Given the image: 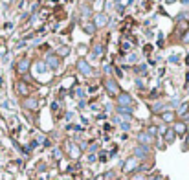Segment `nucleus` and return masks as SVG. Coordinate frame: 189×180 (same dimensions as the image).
<instances>
[{
  "instance_id": "a19ab883",
  "label": "nucleus",
  "mask_w": 189,
  "mask_h": 180,
  "mask_svg": "<svg viewBox=\"0 0 189 180\" xmlns=\"http://www.w3.org/2000/svg\"><path fill=\"white\" fill-rule=\"evenodd\" d=\"M88 2H94V0H83V4H88Z\"/></svg>"
},
{
  "instance_id": "20e7f679",
  "label": "nucleus",
  "mask_w": 189,
  "mask_h": 180,
  "mask_svg": "<svg viewBox=\"0 0 189 180\" xmlns=\"http://www.w3.org/2000/svg\"><path fill=\"white\" fill-rule=\"evenodd\" d=\"M116 103H118V107H132L134 99L129 92H119L116 96Z\"/></svg>"
},
{
  "instance_id": "b1692460",
  "label": "nucleus",
  "mask_w": 189,
  "mask_h": 180,
  "mask_svg": "<svg viewBox=\"0 0 189 180\" xmlns=\"http://www.w3.org/2000/svg\"><path fill=\"white\" fill-rule=\"evenodd\" d=\"M185 110H189V103H182L180 107H178L176 114H178V116H184V114H185Z\"/></svg>"
},
{
  "instance_id": "0eeeda50",
  "label": "nucleus",
  "mask_w": 189,
  "mask_h": 180,
  "mask_svg": "<svg viewBox=\"0 0 189 180\" xmlns=\"http://www.w3.org/2000/svg\"><path fill=\"white\" fill-rule=\"evenodd\" d=\"M46 66L50 68V70H57L59 68V65H61V61H59V57L55 55V54H48V57H46Z\"/></svg>"
},
{
  "instance_id": "a878e982",
  "label": "nucleus",
  "mask_w": 189,
  "mask_h": 180,
  "mask_svg": "<svg viewBox=\"0 0 189 180\" xmlns=\"http://www.w3.org/2000/svg\"><path fill=\"white\" fill-rule=\"evenodd\" d=\"M35 70H37L39 73H44V72L48 70V68H46V62H40V61H39L37 65H35Z\"/></svg>"
},
{
  "instance_id": "412c9836",
  "label": "nucleus",
  "mask_w": 189,
  "mask_h": 180,
  "mask_svg": "<svg viewBox=\"0 0 189 180\" xmlns=\"http://www.w3.org/2000/svg\"><path fill=\"white\" fill-rule=\"evenodd\" d=\"M57 57H66V55H70V48L68 46H61V48H57V54H55Z\"/></svg>"
},
{
  "instance_id": "c9c22d12",
  "label": "nucleus",
  "mask_w": 189,
  "mask_h": 180,
  "mask_svg": "<svg viewBox=\"0 0 189 180\" xmlns=\"http://www.w3.org/2000/svg\"><path fill=\"white\" fill-rule=\"evenodd\" d=\"M114 72H116V76H118V77H123V70H119V68L114 66Z\"/></svg>"
},
{
  "instance_id": "423d86ee",
  "label": "nucleus",
  "mask_w": 189,
  "mask_h": 180,
  "mask_svg": "<svg viewBox=\"0 0 189 180\" xmlns=\"http://www.w3.org/2000/svg\"><path fill=\"white\" fill-rule=\"evenodd\" d=\"M29 66H31V61H29L28 57L20 59L18 65H17V73H18V76H26V73L29 72Z\"/></svg>"
},
{
  "instance_id": "a211bd4d",
  "label": "nucleus",
  "mask_w": 189,
  "mask_h": 180,
  "mask_svg": "<svg viewBox=\"0 0 189 180\" xmlns=\"http://www.w3.org/2000/svg\"><path fill=\"white\" fill-rule=\"evenodd\" d=\"M15 88H17V92H18V96H28V87H26L24 81H17Z\"/></svg>"
},
{
  "instance_id": "bb28decb",
  "label": "nucleus",
  "mask_w": 189,
  "mask_h": 180,
  "mask_svg": "<svg viewBox=\"0 0 189 180\" xmlns=\"http://www.w3.org/2000/svg\"><path fill=\"white\" fill-rule=\"evenodd\" d=\"M187 18H189V11H185V9L176 15V20H178V22H180V20H187Z\"/></svg>"
},
{
  "instance_id": "6ab92c4d",
  "label": "nucleus",
  "mask_w": 189,
  "mask_h": 180,
  "mask_svg": "<svg viewBox=\"0 0 189 180\" xmlns=\"http://www.w3.org/2000/svg\"><path fill=\"white\" fill-rule=\"evenodd\" d=\"M116 112L118 114H123L125 120H129L132 116V107H116Z\"/></svg>"
},
{
  "instance_id": "6e6552de",
  "label": "nucleus",
  "mask_w": 189,
  "mask_h": 180,
  "mask_svg": "<svg viewBox=\"0 0 189 180\" xmlns=\"http://www.w3.org/2000/svg\"><path fill=\"white\" fill-rule=\"evenodd\" d=\"M138 167H140L138 165V160L132 156V158H129V160L123 164V171L125 173H132V171H138Z\"/></svg>"
},
{
  "instance_id": "79ce46f5",
  "label": "nucleus",
  "mask_w": 189,
  "mask_h": 180,
  "mask_svg": "<svg viewBox=\"0 0 189 180\" xmlns=\"http://www.w3.org/2000/svg\"><path fill=\"white\" fill-rule=\"evenodd\" d=\"M173 2H176V0H167V4H173Z\"/></svg>"
},
{
  "instance_id": "4be33fe9",
  "label": "nucleus",
  "mask_w": 189,
  "mask_h": 180,
  "mask_svg": "<svg viewBox=\"0 0 189 180\" xmlns=\"http://www.w3.org/2000/svg\"><path fill=\"white\" fill-rule=\"evenodd\" d=\"M134 72L138 73V76H145V73L149 72V66H147V65H140V66H136V68H134Z\"/></svg>"
},
{
  "instance_id": "393cba45",
  "label": "nucleus",
  "mask_w": 189,
  "mask_h": 180,
  "mask_svg": "<svg viewBox=\"0 0 189 180\" xmlns=\"http://www.w3.org/2000/svg\"><path fill=\"white\" fill-rule=\"evenodd\" d=\"M138 59H140L138 51H132V54H129V55H127V62H130V65H132V62H136Z\"/></svg>"
},
{
  "instance_id": "72a5a7b5",
  "label": "nucleus",
  "mask_w": 189,
  "mask_h": 180,
  "mask_svg": "<svg viewBox=\"0 0 189 180\" xmlns=\"http://www.w3.org/2000/svg\"><path fill=\"white\" fill-rule=\"evenodd\" d=\"M143 81H141V77H138V79H136V87H138V88H143Z\"/></svg>"
},
{
  "instance_id": "9d476101",
  "label": "nucleus",
  "mask_w": 189,
  "mask_h": 180,
  "mask_svg": "<svg viewBox=\"0 0 189 180\" xmlns=\"http://www.w3.org/2000/svg\"><path fill=\"white\" fill-rule=\"evenodd\" d=\"M160 118H162V121L163 123H174V118H176V112L174 110H163L162 114H160Z\"/></svg>"
},
{
  "instance_id": "2eb2a0df",
  "label": "nucleus",
  "mask_w": 189,
  "mask_h": 180,
  "mask_svg": "<svg viewBox=\"0 0 189 180\" xmlns=\"http://www.w3.org/2000/svg\"><path fill=\"white\" fill-rule=\"evenodd\" d=\"M81 28H83V31H85V33H88V35H94L96 33V26H94V22H90V20H85V22L81 24Z\"/></svg>"
},
{
  "instance_id": "f704fd0d",
  "label": "nucleus",
  "mask_w": 189,
  "mask_h": 180,
  "mask_svg": "<svg viewBox=\"0 0 189 180\" xmlns=\"http://www.w3.org/2000/svg\"><path fill=\"white\" fill-rule=\"evenodd\" d=\"M112 121H114V123H119V125L123 123V120L119 118V116H114V118H112Z\"/></svg>"
},
{
  "instance_id": "ea45409f",
  "label": "nucleus",
  "mask_w": 189,
  "mask_h": 180,
  "mask_svg": "<svg viewBox=\"0 0 189 180\" xmlns=\"http://www.w3.org/2000/svg\"><path fill=\"white\" fill-rule=\"evenodd\" d=\"M180 4L182 6H189V0H180Z\"/></svg>"
},
{
  "instance_id": "58836bf2",
  "label": "nucleus",
  "mask_w": 189,
  "mask_h": 180,
  "mask_svg": "<svg viewBox=\"0 0 189 180\" xmlns=\"http://www.w3.org/2000/svg\"><path fill=\"white\" fill-rule=\"evenodd\" d=\"M132 180H145V176H140V175H136V176H132Z\"/></svg>"
},
{
  "instance_id": "cd10ccee",
  "label": "nucleus",
  "mask_w": 189,
  "mask_h": 180,
  "mask_svg": "<svg viewBox=\"0 0 189 180\" xmlns=\"http://www.w3.org/2000/svg\"><path fill=\"white\" fill-rule=\"evenodd\" d=\"M160 131H158V127H154V125H151L149 127V131H147V134H151V136H156Z\"/></svg>"
},
{
  "instance_id": "1a4fd4ad",
  "label": "nucleus",
  "mask_w": 189,
  "mask_h": 180,
  "mask_svg": "<svg viewBox=\"0 0 189 180\" xmlns=\"http://www.w3.org/2000/svg\"><path fill=\"white\" fill-rule=\"evenodd\" d=\"M22 107H24L26 110H35V109L39 107V99H37V98H24Z\"/></svg>"
},
{
  "instance_id": "ddd939ff",
  "label": "nucleus",
  "mask_w": 189,
  "mask_h": 180,
  "mask_svg": "<svg viewBox=\"0 0 189 180\" xmlns=\"http://www.w3.org/2000/svg\"><path fill=\"white\" fill-rule=\"evenodd\" d=\"M174 138H176V132L173 131V127H169V129H165V132H163V140H165V145H171V143L174 142Z\"/></svg>"
},
{
  "instance_id": "f8f14e48",
  "label": "nucleus",
  "mask_w": 189,
  "mask_h": 180,
  "mask_svg": "<svg viewBox=\"0 0 189 180\" xmlns=\"http://www.w3.org/2000/svg\"><path fill=\"white\" fill-rule=\"evenodd\" d=\"M151 110H152L154 114H162L163 110H167V103H165V101H154V103L151 105Z\"/></svg>"
},
{
  "instance_id": "9b49d317",
  "label": "nucleus",
  "mask_w": 189,
  "mask_h": 180,
  "mask_svg": "<svg viewBox=\"0 0 189 180\" xmlns=\"http://www.w3.org/2000/svg\"><path fill=\"white\" fill-rule=\"evenodd\" d=\"M152 136L151 134H147V132H140L138 134V145H149L151 147V143H152Z\"/></svg>"
},
{
  "instance_id": "c756f323",
  "label": "nucleus",
  "mask_w": 189,
  "mask_h": 180,
  "mask_svg": "<svg viewBox=\"0 0 189 180\" xmlns=\"http://www.w3.org/2000/svg\"><path fill=\"white\" fill-rule=\"evenodd\" d=\"M121 48H123V51H125V54H127V50H130V48H132V44H130V42H127V40H123Z\"/></svg>"
},
{
  "instance_id": "7ed1b4c3",
  "label": "nucleus",
  "mask_w": 189,
  "mask_h": 180,
  "mask_svg": "<svg viewBox=\"0 0 189 180\" xmlns=\"http://www.w3.org/2000/svg\"><path fill=\"white\" fill-rule=\"evenodd\" d=\"M92 22H94V26L96 28H107L108 26V22H110V18H108V15L107 13H94V17H92Z\"/></svg>"
},
{
  "instance_id": "4c0bfd02",
  "label": "nucleus",
  "mask_w": 189,
  "mask_h": 180,
  "mask_svg": "<svg viewBox=\"0 0 189 180\" xmlns=\"http://www.w3.org/2000/svg\"><path fill=\"white\" fill-rule=\"evenodd\" d=\"M53 156L59 160V158H61V151H59V149H53Z\"/></svg>"
},
{
  "instance_id": "c85d7f7f",
  "label": "nucleus",
  "mask_w": 189,
  "mask_h": 180,
  "mask_svg": "<svg viewBox=\"0 0 189 180\" xmlns=\"http://www.w3.org/2000/svg\"><path fill=\"white\" fill-rule=\"evenodd\" d=\"M103 72L107 73V76H110V73L114 72V68H112V65H105V68H103Z\"/></svg>"
},
{
  "instance_id": "2f4dec72",
  "label": "nucleus",
  "mask_w": 189,
  "mask_h": 180,
  "mask_svg": "<svg viewBox=\"0 0 189 180\" xmlns=\"http://www.w3.org/2000/svg\"><path fill=\"white\" fill-rule=\"evenodd\" d=\"M121 131H125V132L130 131V123H129V121H123V123H121Z\"/></svg>"
},
{
  "instance_id": "39448f33",
  "label": "nucleus",
  "mask_w": 189,
  "mask_h": 180,
  "mask_svg": "<svg viewBox=\"0 0 189 180\" xmlns=\"http://www.w3.org/2000/svg\"><path fill=\"white\" fill-rule=\"evenodd\" d=\"M149 154H151V147L149 145H136L134 147V158L136 160H145V158H149Z\"/></svg>"
},
{
  "instance_id": "f03ea898",
  "label": "nucleus",
  "mask_w": 189,
  "mask_h": 180,
  "mask_svg": "<svg viewBox=\"0 0 189 180\" xmlns=\"http://www.w3.org/2000/svg\"><path fill=\"white\" fill-rule=\"evenodd\" d=\"M103 84H105V88H107V92L110 94L112 98H116L118 94L121 92V88H119V83H118L116 79H114V77H107V79L103 81Z\"/></svg>"
},
{
  "instance_id": "7c9ffc66",
  "label": "nucleus",
  "mask_w": 189,
  "mask_h": 180,
  "mask_svg": "<svg viewBox=\"0 0 189 180\" xmlns=\"http://www.w3.org/2000/svg\"><path fill=\"white\" fill-rule=\"evenodd\" d=\"M167 61H169V62H173V65H178V61H180V57H178V55H171V57L167 59Z\"/></svg>"
},
{
  "instance_id": "f257e3e1",
  "label": "nucleus",
  "mask_w": 189,
  "mask_h": 180,
  "mask_svg": "<svg viewBox=\"0 0 189 180\" xmlns=\"http://www.w3.org/2000/svg\"><path fill=\"white\" fill-rule=\"evenodd\" d=\"M75 66H77V70L83 73V76H86V77H92V76H96V70L92 68V65L86 61V59H77V62H75Z\"/></svg>"
},
{
  "instance_id": "4468645a",
  "label": "nucleus",
  "mask_w": 189,
  "mask_h": 180,
  "mask_svg": "<svg viewBox=\"0 0 189 180\" xmlns=\"http://www.w3.org/2000/svg\"><path fill=\"white\" fill-rule=\"evenodd\" d=\"M173 131H174L176 134H185V132H187V123H185V121H176V123H173Z\"/></svg>"
},
{
  "instance_id": "f3484780",
  "label": "nucleus",
  "mask_w": 189,
  "mask_h": 180,
  "mask_svg": "<svg viewBox=\"0 0 189 180\" xmlns=\"http://www.w3.org/2000/svg\"><path fill=\"white\" fill-rule=\"evenodd\" d=\"M81 15L85 17V18L94 17V9H92V6H90V4H83V6H81Z\"/></svg>"
},
{
  "instance_id": "473e14b6",
  "label": "nucleus",
  "mask_w": 189,
  "mask_h": 180,
  "mask_svg": "<svg viewBox=\"0 0 189 180\" xmlns=\"http://www.w3.org/2000/svg\"><path fill=\"white\" fill-rule=\"evenodd\" d=\"M182 42L184 44H189V31H185V33L182 35Z\"/></svg>"
},
{
  "instance_id": "aec40b11",
  "label": "nucleus",
  "mask_w": 189,
  "mask_h": 180,
  "mask_svg": "<svg viewBox=\"0 0 189 180\" xmlns=\"http://www.w3.org/2000/svg\"><path fill=\"white\" fill-rule=\"evenodd\" d=\"M103 51H105V46H103V44H94V48H92V55L97 59V57L103 55Z\"/></svg>"
},
{
  "instance_id": "e433bc0d",
  "label": "nucleus",
  "mask_w": 189,
  "mask_h": 180,
  "mask_svg": "<svg viewBox=\"0 0 189 180\" xmlns=\"http://www.w3.org/2000/svg\"><path fill=\"white\" fill-rule=\"evenodd\" d=\"M184 149H189V132H185V145H184Z\"/></svg>"
},
{
  "instance_id": "dca6fc26",
  "label": "nucleus",
  "mask_w": 189,
  "mask_h": 180,
  "mask_svg": "<svg viewBox=\"0 0 189 180\" xmlns=\"http://www.w3.org/2000/svg\"><path fill=\"white\" fill-rule=\"evenodd\" d=\"M68 153H70L72 158H79V154H81V147L75 145V143H68Z\"/></svg>"
},
{
  "instance_id": "5701e85b",
  "label": "nucleus",
  "mask_w": 189,
  "mask_h": 180,
  "mask_svg": "<svg viewBox=\"0 0 189 180\" xmlns=\"http://www.w3.org/2000/svg\"><path fill=\"white\" fill-rule=\"evenodd\" d=\"M103 6H105V0H94V6H92V9H94V11H97V13H101Z\"/></svg>"
}]
</instances>
